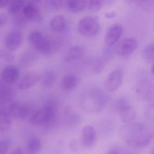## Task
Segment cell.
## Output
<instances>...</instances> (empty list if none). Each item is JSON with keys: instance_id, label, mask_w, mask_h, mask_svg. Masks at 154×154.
<instances>
[{"instance_id": "cell-1", "label": "cell", "mask_w": 154, "mask_h": 154, "mask_svg": "<svg viewBox=\"0 0 154 154\" xmlns=\"http://www.w3.org/2000/svg\"><path fill=\"white\" fill-rule=\"evenodd\" d=\"M107 94L98 88H92L83 93L80 99V106L90 113H96L103 109L108 103Z\"/></svg>"}, {"instance_id": "cell-2", "label": "cell", "mask_w": 154, "mask_h": 154, "mask_svg": "<svg viewBox=\"0 0 154 154\" xmlns=\"http://www.w3.org/2000/svg\"><path fill=\"white\" fill-rule=\"evenodd\" d=\"M31 123L42 126L46 128H52L58 124V113L56 103L49 101L42 107L33 111L30 116Z\"/></svg>"}, {"instance_id": "cell-3", "label": "cell", "mask_w": 154, "mask_h": 154, "mask_svg": "<svg viewBox=\"0 0 154 154\" xmlns=\"http://www.w3.org/2000/svg\"><path fill=\"white\" fill-rule=\"evenodd\" d=\"M128 130L126 141L130 145L138 148H143L147 146L151 143L152 135L143 124H134Z\"/></svg>"}, {"instance_id": "cell-4", "label": "cell", "mask_w": 154, "mask_h": 154, "mask_svg": "<svg viewBox=\"0 0 154 154\" xmlns=\"http://www.w3.org/2000/svg\"><path fill=\"white\" fill-rule=\"evenodd\" d=\"M30 44L38 51L44 54H50L54 49V44L40 32L33 31L28 35Z\"/></svg>"}, {"instance_id": "cell-5", "label": "cell", "mask_w": 154, "mask_h": 154, "mask_svg": "<svg viewBox=\"0 0 154 154\" xmlns=\"http://www.w3.org/2000/svg\"><path fill=\"white\" fill-rule=\"evenodd\" d=\"M77 28L79 32L82 36L93 37L100 31V23L97 16H86L79 21Z\"/></svg>"}, {"instance_id": "cell-6", "label": "cell", "mask_w": 154, "mask_h": 154, "mask_svg": "<svg viewBox=\"0 0 154 154\" xmlns=\"http://www.w3.org/2000/svg\"><path fill=\"white\" fill-rule=\"evenodd\" d=\"M124 72L117 69L109 73L105 80L104 86L107 91L114 92L121 86L124 80Z\"/></svg>"}, {"instance_id": "cell-7", "label": "cell", "mask_w": 154, "mask_h": 154, "mask_svg": "<svg viewBox=\"0 0 154 154\" xmlns=\"http://www.w3.org/2000/svg\"><path fill=\"white\" fill-rule=\"evenodd\" d=\"M137 42L134 38H127L118 42L115 47V52L120 57H127L136 49Z\"/></svg>"}, {"instance_id": "cell-8", "label": "cell", "mask_w": 154, "mask_h": 154, "mask_svg": "<svg viewBox=\"0 0 154 154\" xmlns=\"http://www.w3.org/2000/svg\"><path fill=\"white\" fill-rule=\"evenodd\" d=\"M41 75L34 71L29 72L20 78L17 82V87L21 90L29 89L40 81Z\"/></svg>"}, {"instance_id": "cell-9", "label": "cell", "mask_w": 154, "mask_h": 154, "mask_svg": "<svg viewBox=\"0 0 154 154\" xmlns=\"http://www.w3.org/2000/svg\"><path fill=\"white\" fill-rule=\"evenodd\" d=\"M20 76L19 69L14 65H9L5 67L2 70L1 79L5 84L11 85L18 82Z\"/></svg>"}, {"instance_id": "cell-10", "label": "cell", "mask_w": 154, "mask_h": 154, "mask_svg": "<svg viewBox=\"0 0 154 154\" xmlns=\"http://www.w3.org/2000/svg\"><path fill=\"white\" fill-rule=\"evenodd\" d=\"M22 41L23 35L21 32L18 29L12 30L6 36L5 46L10 51H15L20 47Z\"/></svg>"}, {"instance_id": "cell-11", "label": "cell", "mask_w": 154, "mask_h": 154, "mask_svg": "<svg viewBox=\"0 0 154 154\" xmlns=\"http://www.w3.org/2000/svg\"><path fill=\"white\" fill-rule=\"evenodd\" d=\"M96 141V129L91 125H86L82 128L81 133V143L86 148L93 147Z\"/></svg>"}, {"instance_id": "cell-12", "label": "cell", "mask_w": 154, "mask_h": 154, "mask_svg": "<svg viewBox=\"0 0 154 154\" xmlns=\"http://www.w3.org/2000/svg\"><path fill=\"white\" fill-rule=\"evenodd\" d=\"M30 108L27 106L18 102H13L9 105L7 112L12 118L23 119L30 113Z\"/></svg>"}, {"instance_id": "cell-13", "label": "cell", "mask_w": 154, "mask_h": 154, "mask_svg": "<svg viewBox=\"0 0 154 154\" xmlns=\"http://www.w3.org/2000/svg\"><path fill=\"white\" fill-rule=\"evenodd\" d=\"M123 32V28L120 24H115L110 27L105 36V42L107 45L112 46L120 39Z\"/></svg>"}, {"instance_id": "cell-14", "label": "cell", "mask_w": 154, "mask_h": 154, "mask_svg": "<svg viewBox=\"0 0 154 154\" xmlns=\"http://www.w3.org/2000/svg\"><path fill=\"white\" fill-rule=\"evenodd\" d=\"M85 54V49L82 46L77 45L70 48L64 56V61L71 63L81 59Z\"/></svg>"}, {"instance_id": "cell-15", "label": "cell", "mask_w": 154, "mask_h": 154, "mask_svg": "<svg viewBox=\"0 0 154 154\" xmlns=\"http://www.w3.org/2000/svg\"><path fill=\"white\" fill-rule=\"evenodd\" d=\"M22 14L28 21L38 20L40 18L39 10L33 4L25 5L23 9Z\"/></svg>"}, {"instance_id": "cell-16", "label": "cell", "mask_w": 154, "mask_h": 154, "mask_svg": "<svg viewBox=\"0 0 154 154\" xmlns=\"http://www.w3.org/2000/svg\"><path fill=\"white\" fill-rule=\"evenodd\" d=\"M57 74L53 69H47L43 71L41 75L42 84L46 88L51 87L57 80Z\"/></svg>"}, {"instance_id": "cell-17", "label": "cell", "mask_w": 154, "mask_h": 154, "mask_svg": "<svg viewBox=\"0 0 154 154\" xmlns=\"http://www.w3.org/2000/svg\"><path fill=\"white\" fill-rule=\"evenodd\" d=\"M79 82V78L76 75H66L61 81V87L64 90L69 91L75 88L78 85Z\"/></svg>"}, {"instance_id": "cell-18", "label": "cell", "mask_w": 154, "mask_h": 154, "mask_svg": "<svg viewBox=\"0 0 154 154\" xmlns=\"http://www.w3.org/2000/svg\"><path fill=\"white\" fill-rule=\"evenodd\" d=\"M67 26V21L63 16L57 15L51 20L50 27L54 32L57 33L62 32L65 30Z\"/></svg>"}, {"instance_id": "cell-19", "label": "cell", "mask_w": 154, "mask_h": 154, "mask_svg": "<svg viewBox=\"0 0 154 154\" xmlns=\"http://www.w3.org/2000/svg\"><path fill=\"white\" fill-rule=\"evenodd\" d=\"M121 120L124 123L127 124L133 121L136 117L135 109L131 104L127 106L119 112Z\"/></svg>"}, {"instance_id": "cell-20", "label": "cell", "mask_w": 154, "mask_h": 154, "mask_svg": "<svg viewBox=\"0 0 154 154\" xmlns=\"http://www.w3.org/2000/svg\"><path fill=\"white\" fill-rule=\"evenodd\" d=\"M12 117L5 109H1L0 112V130L5 132L9 130L12 123Z\"/></svg>"}, {"instance_id": "cell-21", "label": "cell", "mask_w": 154, "mask_h": 154, "mask_svg": "<svg viewBox=\"0 0 154 154\" xmlns=\"http://www.w3.org/2000/svg\"><path fill=\"white\" fill-rule=\"evenodd\" d=\"M42 148V143L39 138L31 137L27 143V150L29 154H38Z\"/></svg>"}, {"instance_id": "cell-22", "label": "cell", "mask_w": 154, "mask_h": 154, "mask_svg": "<svg viewBox=\"0 0 154 154\" xmlns=\"http://www.w3.org/2000/svg\"><path fill=\"white\" fill-rule=\"evenodd\" d=\"M64 117L67 124L71 126L77 125L80 122L79 116L70 108L66 109L64 113Z\"/></svg>"}, {"instance_id": "cell-23", "label": "cell", "mask_w": 154, "mask_h": 154, "mask_svg": "<svg viewBox=\"0 0 154 154\" xmlns=\"http://www.w3.org/2000/svg\"><path fill=\"white\" fill-rule=\"evenodd\" d=\"M86 5V0H68V8L74 13H79L82 11Z\"/></svg>"}, {"instance_id": "cell-24", "label": "cell", "mask_w": 154, "mask_h": 154, "mask_svg": "<svg viewBox=\"0 0 154 154\" xmlns=\"http://www.w3.org/2000/svg\"><path fill=\"white\" fill-rule=\"evenodd\" d=\"M2 84L0 90V99L2 103H6L11 100L13 97V91L7 84Z\"/></svg>"}, {"instance_id": "cell-25", "label": "cell", "mask_w": 154, "mask_h": 154, "mask_svg": "<svg viewBox=\"0 0 154 154\" xmlns=\"http://www.w3.org/2000/svg\"><path fill=\"white\" fill-rule=\"evenodd\" d=\"M24 0H11L8 5V11L11 15L19 14L24 6Z\"/></svg>"}, {"instance_id": "cell-26", "label": "cell", "mask_w": 154, "mask_h": 154, "mask_svg": "<svg viewBox=\"0 0 154 154\" xmlns=\"http://www.w3.org/2000/svg\"><path fill=\"white\" fill-rule=\"evenodd\" d=\"M151 84L148 81L143 80L140 82L137 86V94L140 97H146L148 95L151 90Z\"/></svg>"}, {"instance_id": "cell-27", "label": "cell", "mask_w": 154, "mask_h": 154, "mask_svg": "<svg viewBox=\"0 0 154 154\" xmlns=\"http://www.w3.org/2000/svg\"><path fill=\"white\" fill-rule=\"evenodd\" d=\"M142 56L144 60L146 63L154 62V43L147 45L143 50Z\"/></svg>"}, {"instance_id": "cell-28", "label": "cell", "mask_w": 154, "mask_h": 154, "mask_svg": "<svg viewBox=\"0 0 154 154\" xmlns=\"http://www.w3.org/2000/svg\"><path fill=\"white\" fill-rule=\"evenodd\" d=\"M130 104L127 99L124 97H120L115 100L113 104V107L115 111L119 113L122 109Z\"/></svg>"}, {"instance_id": "cell-29", "label": "cell", "mask_w": 154, "mask_h": 154, "mask_svg": "<svg viewBox=\"0 0 154 154\" xmlns=\"http://www.w3.org/2000/svg\"><path fill=\"white\" fill-rule=\"evenodd\" d=\"M14 16V18L13 20V23L14 26L18 28H22L26 25L28 20L23 14H16Z\"/></svg>"}, {"instance_id": "cell-30", "label": "cell", "mask_w": 154, "mask_h": 154, "mask_svg": "<svg viewBox=\"0 0 154 154\" xmlns=\"http://www.w3.org/2000/svg\"><path fill=\"white\" fill-rule=\"evenodd\" d=\"M105 60L103 58L97 60L93 64L92 70L95 74L100 73L104 69Z\"/></svg>"}, {"instance_id": "cell-31", "label": "cell", "mask_w": 154, "mask_h": 154, "mask_svg": "<svg viewBox=\"0 0 154 154\" xmlns=\"http://www.w3.org/2000/svg\"><path fill=\"white\" fill-rule=\"evenodd\" d=\"M103 5V0H90L88 7L91 11H96L100 10Z\"/></svg>"}, {"instance_id": "cell-32", "label": "cell", "mask_w": 154, "mask_h": 154, "mask_svg": "<svg viewBox=\"0 0 154 154\" xmlns=\"http://www.w3.org/2000/svg\"><path fill=\"white\" fill-rule=\"evenodd\" d=\"M10 142L7 139L1 140L0 142V154H6L9 151Z\"/></svg>"}, {"instance_id": "cell-33", "label": "cell", "mask_w": 154, "mask_h": 154, "mask_svg": "<svg viewBox=\"0 0 154 154\" xmlns=\"http://www.w3.org/2000/svg\"><path fill=\"white\" fill-rule=\"evenodd\" d=\"M33 54L31 53H25L23 55L21 59V63L23 65H27L30 63L31 61L33 60Z\"/></svg>"}, {"instance_id": "cell-34", "label": "cell", "mask_w": 154, "mask_h": 154, "mask_svg": "<svg viewBox=\"0 0 154 154\" xmlns=\"http://www.w3.org/2000/svg\"><path fill=\"white\" fill-rule=\"evenodd\" d=\"M145 114L148 118L154 120V104H151L146 107Z\"/></svg>"}, {"instance_id": "cell-35", "label": "cell", "mask_w": 154, "mask_h": 154, "mask_svg": "<svg viewBox=\"0 0 154 154\" xmlns=\"http://www.w3.org/2000/svg\"><path fill=\"white\" fill-rule=\"evenodd\" d=\"M7 21V17L5 14H1L0 15V26L1 28L4 26Z\"/></svg>"}, {"instance_id": "cell-36", "label": "cell", "mask_w": 154, "mask_h": 154, "mask_svg": "<svg viewBox=\"0 0 154 154\" xmlns=\"http://www.w3.org/2000/svg\"><path fill=\"white\" fill-rule=\"evenodd\" d=\"M61 2L60 0H52L51 4L55 9H58L61 6Z\"/></svg>"}, {"instance_id": "cell-37", "label": "cell", "mask_w": 154, "mask_h": 154, "mask_svg": "<svg viewBox=\"0 0 154 154\" xmlns=\"http://www.w3.org/2000/svg\"><path fill=\"white\" fill-rule=\"evenodd\" d=\"M105 16L107 19H112L117 16V14L114 11L108 12L105 14Z\"/></svg>"}, {"instance_id": "cell-38", "label": "cell", "mask_w": 154, "mask_h": 154, "mask_svg": "<svg viewBox=\"0 0 154 154\" xmlns=\"http://www.w3.org/2000/svg\"><path fill=\"white\" fill-rule=\"evenodd\" d=\"M11 0H0V8L3 9L9 5Z\"/></svg>"}, {"instance_id": "cell-39", "label": "cell", "mask_w": 154, "mask_h": 154, "mask_svg": "<svg viewBox=\"0 0 154 154\" xmlns=\"http://www.w3.org/2000/svg\"><path fill=\"white\" fill-rule=\"evenodd\" d=\"M11 154H24V153L21 148L17 147L13 151Z\"/></svg>"}, {"instance_id": "cell-40", "label": "cell", "mask_w": 154, "mask_h": 154, "mask_svg": "<svg viewBox=\"0 0 154 154\" xmlns=\"http://www.w3.org/2000/svg\"><path fill=\"white\" fill-rule=\"evenodd\" d=\"M106 154H121L120 152L118 150L114 148H111L109 149L107 152Z\"/></svg>"}, {"instance_id": "cell-41", "label": "cell", "mask_w": 154, "mask_h": 154, "mask_svg": "<svg viewBox=\"0 0 154 154\" xmlns=\"http://www.w3.org/2000/svg\"><path fill=\"white\" fill-rule=\"evenodd\" d=\"M2 55V56L3 57V58L4 59V60H11L13 58L11 57V54H9V53H4L3 52Z\"/></svg>"}, {"instance_id": "cell-42", "label": "cell", "mask_w": 154, "mask_h": 154, "mask_svg": "<svg viewBox=\"0 0 154 154\" xmlns=\"http://www.w3.org/2000/svg\"><path fill=\"white\" fill-rule=\"evenodd\" d=\"M138 3H145L147 2H149L150 0H135Z\"/></svg>"}, {"instance_id": "cell-43", "label": "cell", "mask_w": 154, "mask_h": 154, "mask_svg": "<svg viewBox=\"0 0 154 154\" xmlns=\"http://www.w3.org/2000/svg\"><path fill=\"white\" fill-rule=\"evenodd\" d=\"M31 1L34 2H41L42 0H31Z\"/></svg>"}, {"instance_id": "cell-44", "label": "cell", "mask_w": 154, "mask_h": 154, "mask_svg": "<svg viewBox=\"0 0 154 154\" xmlns=\"http://www.w3.org/2000/svg\"><path fill=\"white\" fill-rule=\"evenodd\" d=\"M152 73L154 75V64L153 65L152 67Z\"/></svg>"}, {"instance_id": "cell-45", "label": "cell", "mask_w": 154, "mask_h": 154, "mask_svg": "<svg viewBox=\"0 0 154 154\" xmlns=\"http://www.w3.org/2000/svg\"><path fill=\"white\" fill-rule=\"evenodd\" d=\"M151 154H154V149H153L152 151V152H151Z\"/></svg>"}, {"instance_id": "cell-46", "label": "cell", "mask_w": 154, "mask_h": 154, "mask_svg": "<svg viewBox=\"0 0 154 154\" xmlns=\"http://www.w3.org/2000/svg\"><path fill=\"white\" fill-rule=\"evenodd\" d=\"M123 154H130L128 153H124Z\"/></svg>"}]
</instances>
